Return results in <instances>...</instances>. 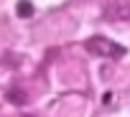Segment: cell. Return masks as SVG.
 I'll list each match as a JSON object with an SVG mask.
<instances>
[{"label":"cell","mask_w":130,"mask_h":117,"mask_svg":"<svg viewBox=\"0 0 130 117\" xmlns=\"http://www.w3.org/2000/svg\"><path fill=\"white\" fill-rule=\"evenodd\" d=\"M18 10H21V15H23V18H28L33 8H31V3H28V0H21V3H18Z\"/></svg>","instance_id":"cell-2"},{"label":"cell","mask_w":130,"mask_h":117,"mask_svg":"<svg viewBox=\"0 0 130 117\" xmlns=\"http://www.w3.org/2000/svg\"><path fill=\"white\" fill-rule=\"evenodd\" d=\"M84 46H87V51H92L94 56H110V58H120V56L125 53V48H122L120 43H112V41H107V38H102V36H94V38H89Z\"/></svg>","instance_id":"cell-1"}]
</instances>
